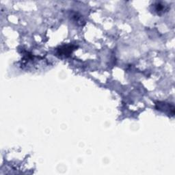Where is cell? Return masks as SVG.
Masks as SVG:
<instances>
[{"mask_svg":"<svg viewBox=\"0 0 175 175\" xmlns=\"http://www.w3.org/2000/svg\"><path fill=\"white\" fill-rule=\"evenodd\" d=\"M155 107L157 110L162 111L165 113H168L169 116H174V107L173 104H167L165 102H157L155 104Z\"/></svg>","mask_w":175,"mask_h":175,"instance_id":"6da1fadb","label":"cell"},{"mask_svg":"<svg viewBox=\"0 0 175 175\" xmlns=\"http://www.w3.org/2000/svg\"><path fill=\"white\" fill-rule=\"evenodd\" d=\"M155 11H156L158 14L164 13V10H165V6L161 3H157L156 4H155Z\"/></svg>","mask_w":175,"mask_h":175,"instance_id":"277c9868","label":"cell"},{"mask_svg":"<svg viewBox=\"0 0 175 175\" xmlns=\"http://www.w3.org/2000/svg\"><path fill=\"white\" fill-rule=\"evenodd\" d=\"M72 19H73V21L74 22H76L77 23H80V24H82V18H81V16H80L78 14V13H74L72 14Z\"/></svg>","mask_w":175,"mask_h":175,"instance_id":"3957f363","label":"cell"},{"mask_svg":"<svg viewBox=\"0 0 175 175\" xmlns=\"http://www.w3.org/2000/svg\"><path fill=\"white\" fill-rule=\"evenodd\" d=\"M73 49L74 46H73V45H64V46L60 47L57 49V54L61 56H69V54L72 53Z\"/></svg>","mask_w":175,"mask_h":175,"instance_id":"7a4b0ae2","label":"cell"}]
</instances>
